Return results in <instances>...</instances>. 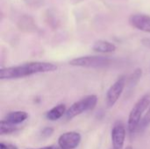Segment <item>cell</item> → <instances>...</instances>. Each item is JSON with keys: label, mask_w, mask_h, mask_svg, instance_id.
Here are the masks:
<instances>
[{"label": "cell", "mask_w": 150, "mask_h": 149, "mask_svg": "<svg viewBox=\"0 0 150 149\" xmlns=\"http://www.w3.org/2000/svg\"><path fill=\"white\" fill-rule=\"evenodd\" d=\"M57 69V66L47 61H31L18 66L2 68L0 69L1 80L18 79L40 73L53 72Z\"/></svg>", "instance_id": "obj_1"}, {"label": "cell", "mask_w": 150, "mask_h": 149, "mask_svg": "<svg viewBox=\"0 0 150 149\" xmlns=\"http://www.w3.org/2000/svg\"><path fill=\"white\" fill-rule=\"evenodd\" d=\"M116 46L107 40H99L98 41H96L92 47V49L97 52V53H100V54H109V53H112L116 50Z\"/></svg>", "instance_id": "obj_9"}, {"label": "cell", "mask_w": 150, "mask_h": 149, "mask_svg": "<svg viewBox=\"0 0 150 149\" xmlns=\"http://www.w3.org/2000/svg\"><path fill=\"white\" fill-rule=\"evenodd\" d=\"M142 76V68H136L129 76L128 78V83H129V86H134L138 83V82L140 81L141 77Z\"/></svg>", "instance_id": "obj_13"}, {"label": "cell", "mask_w": 150, "mask_h": 149, "mask_svg": "<svg viewBox=\"0 0 150 149\" xmlns=\"http://www.w3.org/2000/svg\"><path fill=\"white\" fill-rule=\"evenodd\" d=\"M150 125V105L149 107L148 108V111L147 112L145 113V115L142 117L141 122H140V125H139V127H138V131H141V130H144L147 126H149Z\"/></svg>", "instance_id": "obj_14"}, {"label": "cell", "mask_w": 150, "mask_h": 149, "mask_svg": "<svg viewBox=\"0 0 150 149\" xmlns=\"http://www.w3.org/2000/svg\"><path fill=\"white\" fill-rule=\"evenodd\" d=\"M98 103V97L96 95H89L75 102L66 112V119H72L76 116L88 112L92 111Z\"/></svg>", "instance_id": "obj_3"}, {"label": "cell", "mask_w": 150, "mask_h": 149, "mask_svg": "<svg viewBox=\"0 0 150 149\" xmlns=\"http://www.w3.org/2000/svg\"><path fill=\"white\" fill-rule=\"evenodd\" d=\"M18 128L16 125H12L11 123H8L4 119H2L0 121V134L5 135V134H11L18 131Z\"/></svg>", "instance_id": "obj_12"}, {"label": "cell", "mask_w": 150, "mask_h": 149, "mask_svg": "<svg viewBox=\"0 0 150 149\" xmlns=\"http://www.w3.org/2000/svg\"><path fill=\"white\" fill-rule=\"evenodd\" d=\"M129 24L142 32L150 33V16L146 14H133L129 18Z\"/></svg>", "instance_id": "obj_8"}, {"label": "cell", "mask_w": 150, "mask_h": 149, "mask_svg": "<svg viewBox=\"0 0 150 149\" xmlns=\"http://www.w3.org/2000/svg\"><path fill=\"white\" fill-rule=\"evenodd\" d=\"M126 135L127 130L124 123L122 121L115 122L111 132V138L113 149L123 148L126 141Z\"/></svg>", "instance_id": "obj_6"}, {"label": "cell", "mask_w": 150, "mask_h": 149, "mask_svg": "<svg viewBox=\"0 0 150 149\" xmlns=\"http://www.w3.org/2000/svg\"><path fill=\"white\" fill-rule=\"evenodd\" d=\"M53 133H54V128H52V127H45L41 131V136L44 138H47V137L51 136Z\"/></svg>", "instance_id": "obj_15"}, {"label": "cell", "mask_w": 150, "mask_h": 149, "mask_svg": "<svg viewBox=\"0 0 150 149\" xmlns=\"http://www.w3.org/2000/svg\"><path fill=\"white\" fill-rule=\"evenodd\" d=\"M150 105V94L142 96L132 108L128 119H127V130L130 133H134L138 131L140 122L143 117V113Z\"/></svg>", "instance_id": "obj_2"}, {"label": "cell", "mask_w": 150, "mask_h": 149, "mask_svg": "<svg viewBox=\"0 0 150 149\" xmlns=\"http://www.w3.org/2000/svg\"><path fill=\"white\" fill-rule=\"evenodd\" d=\"M0 149H7L5 143H4V142H1L0 143Z\"/></svg>", "instance_id": "obj_17"}, {"label": "cell", "mask_w": 150, "mask_h": 149, "mask_svg": "<svg viewBox=\"0 0 150 149\" xmlns=\"http://www.w3.org/2000/svg\"><path fill=\"white\" fill-rule=\"evenodd\" d=\"M112 60L109 57L98 55H87L74 58L69 61L71 66L82 68H104L110 65Z\"/></svg>", "instance_id": "obj_4"}, {"label": "cell", "mask_w": 150, "mask_h": 149, "mask_svg": "<svg viewBox=\"0 0 150 149\" xmlns=\"http://www.w3.org/2000/svg\"><path fill=\"white\" fill-rule=\"evenodd\" d=\"M126 83L127 77L125 76H121L112 85H111L105 96V104L108 108L112 107L118 102L126 87Z\"/></svg>", "instance_id": "obj_5"}, {"label": "cell", "mask_w": 150, "mask_h": 149, "mask_svg": "<svg viewBox=\"0 0 150 149\" xmlns=\"http://www.w3.org/2000/svg\"><path fill=\"white\" fill-rule=\"evenodd\" d=\"M28 149H59L56 146H48V147H44V148H28Z\"/></svg>", "instance_id": "obj_16"}, {"label": "cell", "mask_w": 150, "mask_h": 149, "mask_svg": "<svg viewBox=\"0 0 150 149\" xmlns=\"http://www.w3.org/2000/svg\"><path fill=\"white\" fill-rule=\"evenodd\" d=\"M67 109L65 105L63 104H60L57 105L56 106L53 107L51 110H49L47 113H46V118L48 120L51 121H55L60 119L62 117H63L64 114H66Z\"/></svg>", "instance_id": "obj_11"}, {"label": "cell", "mask_w": 150, "mask_h": 149, "mask_svg": "<svg viewBox=\"0 0 150 149\" xmlns=\"http://www.w3.org/2000/svg\"><path fill=\"white\" fill-rule=\"evenodd\" d=\"M28 119V113L26 112L23 111H17V112H9L5 118L4 120L7 121L8 123H11L12 125H19Z\"/></svg>", "instance_id": "obj_10"}, {"label": "cell", "mask_w": 150, "mask_h": 149, "mask_svg": "<svg viewBox=\"0 0 150 149\" xmlns=\"http://www.w3.org/2000/svg\"><path fill=\"white\" fill-rule=\"evenodd\" d=\"M82 136L77 132H68L58 138V147L60 149H75L81 143Z\"/></svg>", "instance_id": "obj_7"}, {"label": "cell", "mask_w": 150, "mask_h": 149, "mask_svg": "<svg viewBox=\"0 0 150 149\" xmlns=\"http://www.w3.org/2000/svg\"><path fill=\"white\" fill-rule=\"evenodd\" d=\"M126 149H133V148H132L131 146H128V147H127V148Z\"/></svg>", "instance_id": "obj_18"}]
</instances>
